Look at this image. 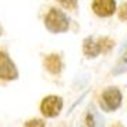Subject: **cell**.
Returning a JSON list of instances; mask_svg holds the SVG:
<instances>
[{
  "label": "cell",
  "instance_id": "6da1fadb",
  "mask_svg": "<svg viewBox=\"0 0 127 127\" xmlns=\"http://www.w3.org/2000/svg\"><path fill=\"white\" fill-rule=\"evenodd\" d=\"M115 45V41L108 36L99 38L98 41H95L92 36H88L84 41V46H82V52L88 59H94L96 57L99 53H108L110 52V49Z\"/></svg>",
  "mask_w": 127,
  "mask_h": 127
},
{
  "label": "cell",
  "instance_id": "7a4b0ae2",
  "mask_svg": "<svg viewBox=\"0 0 127 127\" xmlns=\"http://www.w3.org/2000/svg\"><path fill=\"white\" fill-rule=\"evenodd\" d=\"M45 27L53 34L66 32L68 30V20L57 8H50L45 17Z\"/></svg>",
  "mask_w": 127,
  "mask_h": 127
},
{
  "label": "cell",
  "instance_id": "3957f363",
  "mask_svg": "<svg viewBox=\"0 0 127 127\" xmlns=\"http://www.w3.org/2000/svg\"><path fill=\"white\" fill-rule=\"evenodd\" d=\"M122 103V92L117 88L109 87L102 92L101 96V108L106 112H113Z\"/></svg>",
  "mask_w": 127,
  "mask_h": 127
},
{
  "label": "cell",
  "instance_id": "277c9868",
  "mask_svg": "<svg viewBox=\"0 0 127 127\" xmlns=\"http://www.w3.org/2000/svg\"><path fill=\"white\" fill-rule=\"evenodd\" d=\"M63 108V101L62 98L55 96V95H50V96H46L41 103V112L43 116L46 117H56L60 113Z\"/></svg>",
  "mask_w": 127,
  "mask_h": 127
},
{
  "label": "cell",
  "instance_id": "5b68a950",
  "mask_svg": "<svg viewBox=\"0 0 127 127\" xmlns=\"http://www.w3.org/2000/svg\"><path fill=\"white\" fill-rule=\"evenodd\" d=\"M17 77H18V71L11 59L8 57L7 53L0 52V78L10 81V80H15Z\"/></svg>",
  "mask_w": 127,
  "mask_h": 127
},
{
  "label": "cell",
  "instance_id": "8992f818",
  "mask_svg": "<svg viewBox=\"0 0 127 127\" xmlns=\"http://www.w3.org/2000/svg\"><path fill=\"white\" fill-rule=\"evenodd\" d=\"M92 10L98 17H110L116 11L115 0H94Z\"/></svg>",
  "mask_w": 127,
  "mask_h": 127
},
{
  "label": "cell",
  "instance_id": "52a82bcc",
  "mask_svg": "<svg viewBox=\"0 0 127 127\" xmlns=\"http://www.w3.org/2000/svg\"><path fill=\"white\" fill-rule=\"evenodd\" d=\"M45 67L49 73L52 74H59L60 70H62V60L57 55L52 53L49 55L48 57H45Z\"/></svg>",
  "mask_w": 127,
  "mask_h": 127
},
{
  "label": "cell",
  "instance_id": "ba28073f",
  "mask_svg": "<svg viewBox=\"0 0 127 127\" xmlns=\"http://www.w3.org/2000/svg\"><path fill=\"white\" fill-rule=\"evenodd\" d=\"M64 8H75L77 7V0H57Z\"/></svg>",
  "mask_w": 127,
  "mask_h": 127
},
{
  "label": "cell",
  "instance_id": "9c48e42d",
  "mask_svg": "<svg viewBox=\"0 0 127 127\" xmlns=\"http://www.w3.org/2000/svg\"><path fill=\"white\" fill-rule=\"evenodd\" d=\"M119 18L122 20V21H126L127 20V3H124V4H122L120 6V8H119Z\"/></svg>",
  "mask_w": 127,
  "mask_h": 127
},
{
  "label": "cell",
  "instance_id": "30bf717a",
  "mask_svg": "<svg viewBox=\"0 0 127 127\" xmlns=\"http://www.w3.org/2000/svg\"><path fill=\"white\" fill-rule=\"evenodd\" d=\"M25 126L27 127H31V126H41V127H43L45 123H43L42 120H30V122H27L25 123Z\"/></svg>",
  "mask_w": 127,
  "mask_h": 127
},
{
  "label": "cell",
  "instance_id": "8fae6325",
  "mask_svg": "<svg viewBox=\"0 0 127 127\" xmlns=\"http://www.w3.org/2000/svg\"><path fill=\"white\" fill-rule=\"evenodd\" d=\"M0 34H1V31H0Z\"/></svg>",
  "mask_w": 127,
  "mask_h": 127
}]
</instances>
